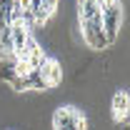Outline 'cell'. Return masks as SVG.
Returning a JSON list of instances; mask_svg holds the SVG:
<instances>
[{"mask_svg":"<svg viewBox=\"0 0 130 130\" xmlns=\"http://www.w3.org/2000/svg\"><path fill=\"white\" fill-rule=\"evenodd\" d=\"M80 110L75 105H58L53 113V130H78Z\"/></svg>","mask_w":130,"mask_h":130,"instance_id":"6da1fadb","label":"cell"},{"mask_svg":"<svg viewBox=\"0 0 130 130\" xmlns=\"http://www.w3.org/2000/svg\"><path fill=\"white\" fill-rule=\"evenodd\" d=\"M40 78L48 83L50 90H55L58 85H63V78H65L63 63H60L58 58H48V60L43 63V68H40Z\"/></svg>","mask_w":130,"mask_h":130,"instance_id":"7a4b0ae2","label":"cell"},{"mask_svg":"<svg viewBox=\"0 0 130 130\" xmlns=\"http://www.w3.org/2000/svg\"><path fill=\"white\" fill-rule=\"evenodd\" d=\"M110 110H113V120H118V123L128 120L130 98H128V90H125V88H120V90L113 95V100H110Z\"/></svg>","mask_w":130,"mask_h":130,"instance_id":"3957f363","label":"cell"},{"mask_svg":"<svg viewBox=\"0 0 130 130\" xmlns=\"http://www.w3.org/2000/svg\"><path fill=\"white\" fill-rule=\"evenodd\" d=\"M18 78V73H15V65H10V63H3L0 60V80L3 83H13Z\"/></svg>","mask_w":130,"mask_h":130,"instance_id":"277c9868","label":"cell"},{"mask_svg":"<svg viewBox=\"0 0 130 130\" xmlns=\"http://www.w3.org/2000/svg\"><path fill=\"white\" fill-rule=\"evenodd\" d=\"M40 8H43V10H45V13H48L50 18H53L55 13H58L60 3H58V0H40Z\"/></svg>","mask_w":130,"mask_h":130,"instance_id":"5b68a950","label":"cell"}]
</instances>
